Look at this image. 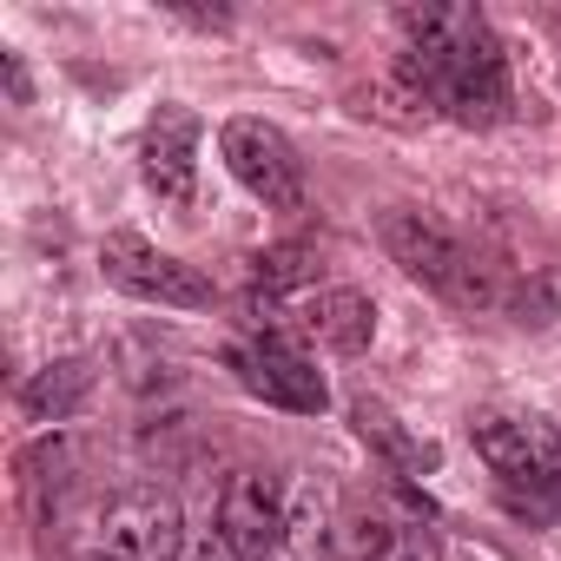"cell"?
Here are the masks:
<instances>
[{
  "mask_svg": "<svg viewBox=\"0 0 561 561\" xmlns=\"http://www.w3.org/2000/svg\"><path fill=\"white\" fill-rule=\"evenodd\" d=\"M403 80L456 126H495L508 113V60L482 8L462 0H430L403 8Z\"/></svg>",
  "mask_w": 561,
  "mask_h": 561,
  "instance_id": "6da1fadb",
  "label": "cell"
},
{
  "mask_svg": "<svg viewBox=\"0 0 561 561\" xmlns=\"http://www.w3.org/2000/svg\"><path fill=\"white\" fill-rule=\"evenodd\" d=\"M469 436L495 476L502 508L528 528H548L561 515V430L541 416H476Z\"/></svg>",
  "mask_w": 561,
  "mask_h": 561,
  "instance_id": "7a4b0ae2",
  "label": "cell"
},
{
  "mask_svg": "<svg viewBox=\"0 0 561 561\" xmlns=\"http://www.w3.org/2000/svg\"><path fill=\"white\" fill-rule=\"evenodd\" d=\"M383 251L416 277V285H430L436 298H449V305H462V311H476V305H489L495 298V285H489V271L469 257V244L449 231V225H436L430 211H410V205H397V211H383Z\"/></svg>",
  "mask_w": 561,
  "mask_h": 561,
  "instance_id": "3957f363",
  "label": "cell"
},
{
  "mask_svg": "<svg viewBox=\"0 0 561 561\" xmlns=\"http://www.w3.org/2000/svg\"><path fill=\"white\" fill-rule=\"evenodd\" d=\"M100 271H106V285H119L139 305H165V311H205L211 305V277L198 264L146 244L139 231H113L100 244Z\"/></svg>",
  "mask_w": 561,
  "mask_h": 561,
  "instance_id": "277c9868",
  "label": "cell"
},
{
  "mask_svg": "<svg viewBox=\"0 0 561 561\" xmlns=\"http://www.w3.org/2000/svg\"><path fill=\"white\" fill-rule=\"evenodd\" d=\"M218 152L264 211H305V159L271 119H225Z\"/></svg>",
  "mask_w": 561,
  "mask_h": 561,
  "instance_id": "5b68a950",
  "label": "cell"
},
{
  "mask_svg": "<svg viewBox=\"0 0 561 561\" xmlns=\"http://www.w3.org/2000/svg\"><path fill=\"white\" fill-rule=\"evenodd\" d=\"M231 370H238V383H244L251 397L291 410V416H318V410L331 403L324 370H318L311 351L291 344L285 331H257L251 344H238V351H231Z\"/></svg>",
  "mask_w": 561,
  "mask_h": 561,
  "instance_id": "8992f818",
  "label": "cell"
},
{
  "mask_svg": "<svg viewBox=\"0 0 561 561\" xmlns=\"http://www.w3.org/2000/svg\"><path fill=\"white\" fill-rule=\"evenodd\" d=\"M100 554L113 561H179L185 554V522L165 489H119L100 508Z\"/></svg>",
  "mask_w": 561,
  "mask_h": 561,
  "instance_id": "52a82bcc",
  "label": "cell"
},
{
  "mask_svg": "<svg viewBox=\"0 0 561 561\" xmlns=\"http://www.w3.org/2000/svg\"><path fill=\"white\" fill-rule=\"evenodd\" d=\"M285 502L291 482L285 476H264V469H238L218 495V535L244 554V561H271L277 541H285Z\"/></svg>",
  "mask_w": 561,
  "mask_h": 561,
  "instance_id": "ba28073f",
  "label": "cell"
},
{
  "mask_svg": "<svg viewBox=\"0 0 561 561\" xmlns=\"http://www.w3.org/2000/svg\"><path fill=\"white\" fill-rule=\"evenodd\" d=\"M139 179L165 205H192L198 192V113L192 106H159L146 139H139Z\"/></svg>",
  "mask_w": 561,
  "mask_h": 561,
  "instance_id": "9c48e42d",
  "label": "cell"
},
{
  "mask_svg": "<svg viewBox=\"0 0 561 561\" xmlns=\"http://www.w3.org/2000/svg\"><path fill=\"white\" fill-rule=\"evenodd\" d=\"M305 324H311L318 344H331L337 357H357V351H370V337H377V305H370L364 291L337 285V291H318V298L305 305Z\"/></svg>",
  "mask_w": 561,
  "mask_h": 561,
  "instance_id": "30bf717a",
  "label": "cell"
},
{
  "mask_svg": "<svg viewBox=\"0 0 561 561\" xmlns=\"http://www.w3.org/2000/svg\"><path fill=\"white\" fill-rule=\"evenodd\" d=\"M351 416H357V436H364V443H377V449H383V462H390L397 476H436V469H443V449H436V443H423V436H410V430L377 403V397H357V403H351Z\"/></svg>",
  "mask_w": 561,
  "mask_h": 561,
  "instance_id": "8fae6325",
  "label": "cell"
},
{
  "mask_svg": "<svg viewBox=\"0 0 561 561\" xmlns=\"http://www.w3.org/2000/svg\"><path fill=\"white\" fill-rule=\"evenodd\" d=\"M87 390H93V364H87V357H60V364L34 370V377L21 383V410H27L34 423H67V416L87 403Z\"/></svg>",
  "mask_w": 561,
  "mask_h": 561,
  "instance_id": "7c38bea8",
  "label": "cell"
},
{
  "mask_svg": "<svg viewBox=\"0 0 561 561\" xmlns=\"http://www.w3.org/2000/svg\"><path fill=\"white\" fill-rule=\"evenodd\" d=\"M324 548H331V495H324V482H291L285 541H277L271 561H318Z\"/></svg>",
  "mask_w": 561,
  "mask_h": 561,
  "instance_id": "4fadbf2b",
  "label": "cell"
},
{
  "mask_svg": "<svg viewBox=\"0 0 561 561\" xmlns=\"http://www.w3.org/2000/svg\"><path fill=\"white\" fill-rule=\"evenodd\" d=\"M351 561H436V528H423V522H377V528H364Z\"/></svg>",
  "mask_w": 561,
  "mask_h": 561,
  "instance_id": "5bb4252c",
  "label": "cell"
},
{
  "mask_svg": "<svg viewBox=\"0 0 561 561\" xmlns=\"http://www.w3.org/2000/svg\"><path fill=\"white\" fill-rule=\"evenodd\" d=\"M311 264H318V251H311V244H277V251H257V257H251V291L271 305L277 291L311 285Z\"/></svg>",
  "mask_w": 561,
  "mask_h": 561,
  "instance_id": "9a60e30c",
  "label": "cell"
},
{
  "mask_svg": "<svg viewBox=\"0 0 561 561\" xmlns=\"http://www.w3.org/2000/svg\"><path fill=\"white\" fill-rule=\"evenodd\" d=\"M179 561H244V554H238L218 528H205V535H192V541H185V554H179Z\"/></svg>",
  "mask_w": 561,
  "mask_h": 561,
  "instance_id": "2e32d148",
  "label": "cell"
},
{
  "mask_svg": "<svg viewBox=\"0 0 561 561\" xmlns=\"http://www.w3.org/2000/svg\"><path fill=\"white\" fill-rule=\"evenodd\" d=\"M0 73H8V100H14V106H27V100H34V87H27V67H21V54H0Z\"/></svg>",
  "mask_w": 561,
  "mask_h": 561,
  "instance_id": "e0dca14e",
  "label": "cell"
},
{
  "mask_svg": "<svg viewBox=\"0 0 561 561\" xmlns=\"http://www.w3.org/2000/svg\"><path fill=\"white\" fill-rule=\"evenodd\" d=\"M87 561H113V554H87Z\"/></svg>",
  "mask_w": 561,
  "mask_h": 561,
  "instance_id": "ac0fdd59",
  "label": "cell"
}]
</instances>
